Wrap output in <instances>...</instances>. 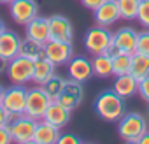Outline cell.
Masks as SVG:
<instances>
[{
	"label": "cell",
	"instance_id": "74e56055",
	"mask_svg": "<svg viewBox=\"0 0 149 144\" xmlns=\"http://www.w3.org/2000/svg\"><path fill=\"white\" fill-rule=\"evenodd\" d=\"M4 30H6V23H4V21H2V20H0V34H2V32H4Z\"/></svg>",
	"mask_w": 149,
	"mask_h": 144
},
{
	"label": "cell",
	"instance_id": "9c48e42d",
	"mask_svg": "<svg viewBox=\"0 0 149 144\" xmlns=\"http://www.w3.org/2000/svg\"><path fill=\"white\" fill-rule=\"evenodd\" d=\"M9 13L14 23L26 25L35 16H39V6L35 0H13L9 4Z\"/></svg>",
	"mask_w": 149,
	"mask_h": 144
},
{
	"label": "cell",
	"instance_id": "4316f807",
	"mask_svg": "<svg viewBox=\"0 0 149 144\" xmlns=\"http://www.w3.org/2000/svg\"><path fill=\"white\" fill-rule=\"evenodd\" d=\"M137 21L144 28H149V0H140V6L137 11Z\"/></svg>",
	"mask_w": 149,
	"mask_h": 144
},
{
	"label": "cell",
	"instance_id": "ba28073f",
	"mask_svg": "<svg viewBox=\"0 0 149 144\" xmlns=\"http://www.w3.org/2000/svg\"><path fill=\"white\" fill-rule=\"evenodd\" d=\"M72 55H74L72 42H63V41H53V39H49L44 44V56L51 63H54L56 67L68 63L70 58H72Z\"/></svg>",
	"mask_w": 149,
	"mask_h": 144
},
{
	"label": "cell",
	"instance_id": "f1b7e54d",
	"mask_svg": "<svg viewBox=\"0 0 149 144\" xmlns=\"http://www.w3.org/2000/svg\"><path fill=\"white\" fill-rule=\"evenodd\" d=\"M140 97H142V100L144 102H147L149 104V76L147 78H144L142 81H139V92H137Z\"/></svg>",
	"mask_w": 149,
	"mask_h": 144
},
{
	"label": "cell",
	"instance_id": "e0dca14e",
	"mask_svg": "<svg viewBox=\"0 0 149 144\" xmlns=\"http://www.w3.org/2000/svg\"><path fill=\"white\" fill-rule=\"evenodd\" d=\"M42 120H46L47 123L61 128V127H65L70 121V111L67 107H63L58 100H51L49 106H47V109H46V113H44Z\"/></svg>",
	"mask_w": 149,
	"mask_h": 144
},
{
	"label": "cell",
	"instance_id": "6da1fadb",
	"mask_svg": "<svg viewBox=\"0 0 149 144\" xmlns=\"http://www.w3.org/2000/svg\"><path fill=\"white\" fill-rule=\"evenodd\" d=\"M95 111L104 121L116 123L125 114V99L119 97L114 90H105V92L97 95Z\"/></svg>",
	"mask_w": 149,
	"mask_h": 144
},
{
	"label": "cell",
	"instance_id": "d4e9b609",
	"mask_svg": "<svg viewBox=\"0 0 149 144\" xmlns=\"http://www.w3.org/2000/svg\"><path fill=\"white\" fill-rule=\"evenodd\" d=\"M139 6H140V0H118L121 20H137Z\"/></svg>",
	"mask_w": 149,
	"mask_h": 144
},
{
	"label": "cell",
	"instance_id": "4dcf8cb0",
	"mask_svg": "<svg viewBox=\"0 0 149 144\" xmlns=\"http://www.w3.org/2000/svg\"><path fill=\"white\" fill-rule=\"evenodd\" d=\"M9 142H13V137H11L9 127L4 125V127H0V144H9Z\"/></svg>",
	"mask_w": 149,
	"mask_h": 144
},
{
	"label": "cell",
	"instance_id": "8d00e7d4",
	"mask_svg": "<svg viewBox=\"0 0 149 144\" xmlns=\"http://www.w3.org/2000/svg\"><path fill=\"white\" fill-rule=\"evenodd\" d=\"M4 93H6V88L0 85V104H2V99H4Z\"/></svg>",
	"mask_w": 149,
	"mask_h": 144
},
{
	"label": "cell",
	"instance_id": "ac0fdd59",
	"mask_svg": "<svg viewBox=\"0 0 149 144\" xmlns=\"http://www.w3.org/2000/svg\"><path fill=\"white\" fill-rule=\"evenodd\" d=\"M112 90L119 97L130 99V97H133L139 92V81L132 74H121V76H116V81H114V88Z\"/></svg>",
	"mask_w": 149,
	"mask_h": 144
},
{
	"label": "cell",
	"instance_id": "7c38bea8",
	"mask_svg": "<svg viewBox=\"0 0 149 144\" xmlns=\"http://www.w3.org/2000/svg\"><path fill=\"white\" fill-rule=\"evenodd\" d=\"M137 37H139V34L132 27H123L116 34H112V42L121 53L133 55V53H137Z\"/></svg>",
	"mask_w": 149,
	"mask_h": 144
},
{
	"label": "cell",
	"instance_id": "7a4b0ae2",
	"mask_svg": "<svg viewBox=\"0 0 149 144\" xmlns=\"http://www.w3.org/2000/svg\"><path fill=\"white\" fill-rule=\"evenodd\" d=\"M118 123V132L126 142H137V139L147 130V121L139 113H125Z\"/></svg>",
	"mask_w": 149,
	"mask_h": 144
},
{
	"label": "cell",
	"instance_id": "1f68e13d",
	"mask_svg": "<svg viewBox=\"0 0 149 144\" xmlns=\"http://www.w3.org/2000/svg\"><path fill=\"white\" fill-rule=\"evenodd\" d=\"M11 114L4 109V106L0 104V127H4V125H9V121H11Z\"/></svg>",
	"mask_w": 149,
	"mask_h": 144
},
{
	"label": "cell",
	"instance_id": "5bb4252c",
	"mask_svg": "<svg viewBox=\"0 0 149 144\" xmlns=\"http://www.w3.org/2000/svg\"><path fill=\"white\" fill-rule=\"evenodd\" d=\"M19 46H21V39L16 32L6 28L0 34V56L6 58L7 62L19 55Z\"/></svg>",
	"mask_w": 149,
	"mask_h": 144
},
{
	"label": "cell",
	"instance_id": "d6a6232c",
	"mask_svg": "<svg viewBox=\"0 0 149 144\" xmlns=\"http://www.w3.org/2000/svg\"><path fill=\"white\" fill-rule=\"evenodd\" d=\"M102 2H105V0H81V4H83L86 9H90V11H95Z\"/></svg>",
	"mask_w": 149,
	"mask_h": 144
},
{
	"label": "cell",
	"instance_id": "e575fe53",
	"mask_svg": "<svg viewBox=\"0 0 149 144\" xmlns=\"http://www.w3.org/2000/svg\"><path fill=\"white\" fill-rule=\"evenodd\" d=\"M135 144H149V130H146L139 139H137V142Z\"/></svg>",
	"mask_w": 149,
	"mask_h": 144
},
{
	"label": "cell",
	"instance_id": "4fadbf2b",
	"mask_svg": "<svg viewBox=\"0 0 149 144\" xmlns=\"http://www.w3.org/2000/svg\"><path fill=\"white\" fill-rule=\"evenodd\" d=\"M68 76L74 81H79V83H86L91 79L93 76V67L91 62L84 56H76V58H70L68 62Z\"/></svg>",
	"mask_w": 149,
	"mask_h": 144
},
{
	"label": "cell",
	"instance_id": "484cf974",
	"mask_svg": "<svg viewBox=\"0 0 149 144\" xmlns=\"http://www.w3.org/2000/svg\"><path fill=\"white\" fill-rule=\"evenodd\" d=\"M63 107H67L70 113L76 109L79 104H81V99H77V97H74V95H70V93H67V92H61V95L56 99Z\"/></svg>",
	"mask_w": 149,
	"mask_h": 144
},
{
	"label": "cell",
	"instance_id": "603a6c76",
	"mask_svg": "<svg viewBox=\"0 0 149 144\" xmlns=\"http://www.w3.org/2000/svg\"><path fill=\"white\" fill-rule=\"evenodd\" d=\"M42 90L47 93V97L51 99V100H56L60 95H61V92H63V86H65V81L60 78V76H56V74H53L47 81H44L42 85Z\"/></svg>",
	"mask_w": 149,
	"mask_h": 144
},
{
	"label": "cell",
	"instance_id": "2e32d148",
	"mask_svg": "<svg viewBox=\"0 0 149 144\" xmlns=\"http://www.w3.org/2000/svg\"><path fill=\"white\" fill-rule=\"evenodd\" d=\"M26 27V37L39 42V44H46L49 41V23H47V18H40V16H35L30 23L25 25Z\"/></svg>",
	"mask_w": 149,
	"mask_h": 144
},
{
	"label": "cell",
	"instance_id": "277c9868",
	"mask_svg": "<svg viewBox=\"0 0 149 144\" xmlns=\"http://www.w3.org/2000/svg\"><path fill=\"white\" fill-rule=\"evenodd\" d=\"M6 74H7V78H9V81L13 85H26V83H30L32 78H33V60L25 58L21 55L14 56L7 63Z\"/></svg>",
	"mask_w": 149,
	"mask_h": 144
},
{
	"label": "cell",
	"instance_id": "ffe728a7",
	"mask_svg": "<svg viewBox=\"0 0 149 144\" xmlns=\"http://www.w3.org/2000/svg\"><path fill=\"white\" fill-rule=\"evenodd\" d=\"M130 74L137 81H142L144 78H147L149 76V56L140 55V53H133L132 55V69H130Z\"/></svg>",
	"mask_w": 149,
	"mask_h": 144
},
{
	"label": "cell",
	"instance_id": "5b68a950",
	"mask_svg": "<svg viewBox=\"0 0 149 144\" xmlns=\"http://www.w3.org/2000/svg\"><path fill=\"white\" fill-rule=\"evenodd\" d=\"M112 44V34L109 32L107 27H93L86 32L84 35V48L88 53H91L93 56L95 55H102L105 53V49Z\"/></svg>",
	"mask_w": 149,
	"mask_h": 144
},
{
	"label": "cell",
	"instance_id": "83f0119b",
	"mask_svg": "<svg viewBox=\"0 0 149 144\" xmlns=\"http://www.w3.org/2000/svg\"><path fill=\"white\" fill-rule=\"evenodd\" d=\"M137 53L149 56V28L144 32H139L137 37Z\"/></svg>",
	"mask_w": 149,
	"mask_h": 144
},
{
	"label": "cell",
	"instance_id": "f546056e",
	"mask_svg": "<svg viewBox=\"0 0 149 144\" xmlns=\"http://www.w3.org/2000/svg\"><path fill=\"white\" fill-rule=\"evenodd\" d=\"M79 142H81V139L77 135H74V134H63V135L60 134L56 144H79Z\"/></svg>",
	"mask_w": 149,
	"mask_h": 144
},
{
	"label": "cell",
	"instance_id": "30bf717a",
	"mask_svg": "<svg viewBox=\"0 0 149 144\" xmlns=\"http://www.w3.org/2000/svg\"><path fill=\"white\" fill-rule=\"evenodd\" d=\"M49 23V39L53 41H63V42H72L74 39V27L68 18L61 14H54L47 18Z\"/></svg>",
	"mask_w": 149,
	"mask_h": 144
},
{
	"label": "cell",
	"instance_id": "8fae6325",
	"mask_svg": "<svg viewBox=\"0 0 149 144\" xmlns=\"http://www.w3.org/2000/svg\"><path fill=\"white\" fill-rule=\"evenodd\" d=\"M93 16H95V23L100 25V27H112L114 23H118L121 20V14H119V7H118V0H105L102 2L95 11H93Z\"/></svg>",
	"mask_w": 149,
	"mask_h": 144
},
{
	"label": "cell",
	"instance_id": "d6986e66",
	"mask_svg": "<svg viewBox=\"0 0 149 144\" xmlns=\"http://www.w3.org/2000/svg\"><path fill=\"white\" fill-rule=\"evenodd\" d=\"M54 67H56V65L51 63L46 56L35 60V62H33V78H32V81H33L35 85H42L44 81H47V79L54 74Z\"/></svg>",
	"mask_w": 149,
	"mask_h": 144
},
{
	"label": "cell",
	"instance_id": "d590c367",
	"mask_svg": "<svg viewBox=\"0 0 149 144\" xmlns=\"http://www.w3.org/2000/svg\"><path fill=\"white\" fill-rule=\"evenodd\" d=\"M7 63H9V62H7L6 58L0 56V74H4V72L7 70Z\"/></svg>",
	"mask_w": 149,
	"mask_h": 144
},
{
	"label": "cell",
	"instance_id": "7402d4cb",
	"mask_svg": "<svg viewBox=\"0 0 149 144\" xmlns=\"http://www.w3.org/2000/svg\"><path fill=\"white\" fill-rule=\"evenodd\" d=\"M19 55L35 62V60H39V58L44 56V46L39 44V42H35V41H32V39H28V37H25V39H21Z\"/></svg>",
	"mask_w": 149,
	"mask_h": 144
},
{
	"label": "cell",
	"instance_id": "3957f363",
	"mask_svg": "<svg viewBox=\"0 0 149 144\" xmlns=\"http://www.w3.org/2000/svg\"><path fill=\"white\" fill-rule=\"evenodd\" d=\"M35 125H37V120L30 118L28 114H19V116H13L7 127H9V132L14 142L30 144L33 142Z\"/></svg>",
	"mask_w": 149,
	"mask_h": 144
},
{
	"label": "cell",
	"instance_id": "cb8c5ba5",
	"mask_svg": "<svg viewBox=\"0 0 149 144\" xmlns=\"http://www.w3.org/2000/svg\"><path fill=\"white\" fill-rule=\"evenodd\" d=\"M130 69H132V55L119 53L118 56L112 58V74L114 76L130 74Z\"/></svg>",
	"mask_w": 149,
	"mask_h": 144
},
{
	"label": "cell",
	"instance_id": "44dd1931",
	"mask_svg": "<svg viewBox=\"0 0 149 144\" xmlns=\"http://www.w3.org/2000/svg\"><path fill=\"white\" fill-rule=\"evenodd\" d=\"M91 67H93V74L97 78H109L112 76V58L107 56V55H95L93 56V62H91Z\"/></svg>",
	"mask_w": 149,
	"mask_h": 144
},
{
	"label": "cell",
	"instance_id": "836d02e7",
	"mask_svg": "<svg viewBox=\"0 0 149 144\" xmlns=\"http://www.w3.org/2000/svg\"><path fill=\"white\" fill-rule=\"evenodd\" d=\"M119 53H121V51H119V49H118V48L114 46V42H112V44H111V46H109V48L105 49V53H104V55H107V56H111V58H114V56H118Z\"/></svg>",
	"mask_w": 149,
	"mask_h": 144
},
{
	"label": "cell",
	"instance_id": "52a82bcc",
	"mask_svg": "<svg viewBox=\"0 0 149 144\" xmlns=\"http://www.w3.org/2000/svg\"><path fill=\"white\" fill-rule=\"evenodd\" d=\"M51 99L47 97V93L42 90V86H35V88H30L28 93H26V107H25V114H28L30 118L33 120H42L44 118V113L49 106Z\"/></svg>",
	"mask_w": 149,
	"mask_h": 144
},
{
	"label": "cell",
	"instance_id": "f35d334b",
	"mask_svg": "<svg viewBox=\"0 0 149 144\" xmlns=\"http://www.w3.org/2000/svg\"><path fill=\"white\" fill-rule=\"evenodd\" d=\"M11 2H13V0H0V4H7V6H9Z\"/></svg>",
	"mask_w": 149,
	"mask_h": 144
},
{
	"label": "cell",
	"instance_id": "9a60e30c",
	"mask_svg": "<svg viewBox=\"0 0 149 144\" xmlns=\"http://www.w3.org/2000/svg\"><path fill=\"white\" fill-rule=\"evenodd\" d=\"M60 137V128L47 123L46 120H39L33 132V144H56Z\"/></svg>",
	"mask_w": 149,
	"mask_h": 144
},
{
	"label": "cell",
	"instance_id": "8992f818",
	"mask_svg": "<svg viewBox=\"0 0 149 144\" xmlns=\"http://www.w3.org/2000/svg\"><path fill=\"white\" fill-rule=\"evenodd\" d=\"M26 93H28V90H26L23 85H13L11 88H7L6 93H4V99H2L4 109H6L11 116L25 114Z\"/></svg>",
	"mask_w": 149,
	"mask_h": 144
}]
</instances>
